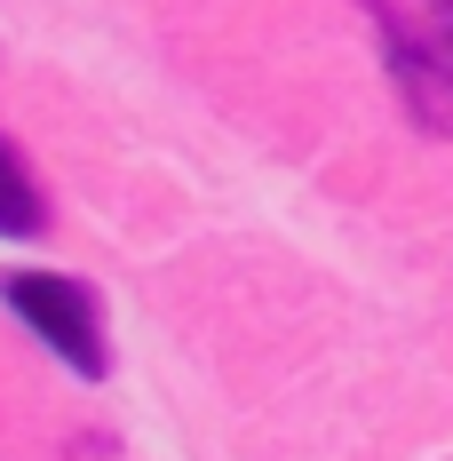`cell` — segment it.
I'll return each mask as SVG.
<instances>
[{
    "label": "cell",
    "instance_id": "obj_2",
    "mask_svg": "<svg viewBox=\"0 0 453 461\" xmlns=\"http://www.w3.org/2000/svg\"><path fill=\"white\" fill-rule=\"evenodd\" d=\"M0 303L32 326V334H41L80 382H104V374H112L104 303H95L88 278H72V271H8V278H0Z\"/></svg>",
    "mask_w": 453,
    "mask_h": 461
},
{
    "label": "cell",
    "instance_id": "obj_1",
    "mask_svg": "<svg viewBox=\"0 0 453 461\" xmlns=\"http://www.w3.org/2000/svg\"><path fill=\"white\" fill-rule=\"evenodd\" d=\"M382 32V64H390V88L406 95L413 128L453 136V0H358Z\"/></svg>",
    "mask_w": 453,
    "mask_h": 461
},
{
    "label": "cell",
    "instance_id": "obj_3",
    "mask_svg": "<svg viewBox=\"0 0 453 461\" xmlns=\"http://www.w3.org/2000/svg\"><path fill=\"white\" fill-rule=\"evenodd\" d=\"M48 223V199H41V176L24 167V151L0 136V239H32Z\"/></svg>",
    "mask_w": 453,
    "mask_h": 461
}]
</instances>
